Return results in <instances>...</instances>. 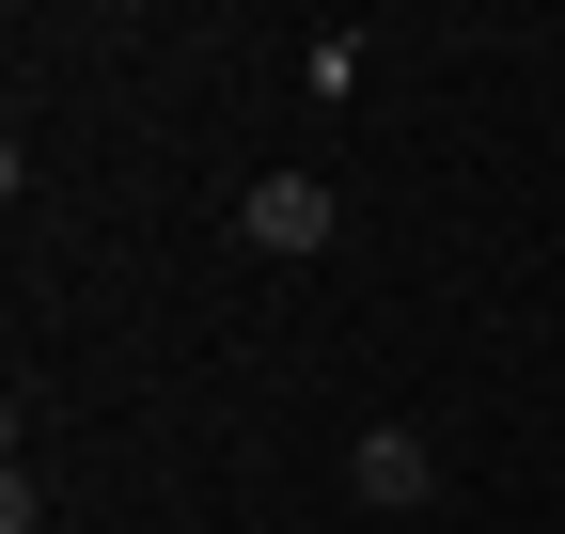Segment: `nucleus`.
Instances as JSON below:
<instances>
[{
    "instance_id": "nucleus-1",
    "label": "nucleus",
    "mask_w": 565,
    "mask_h": 534,
    "mask_svg": "<svg viewBox=\"0 0 565 534\" xmlns=\"http://www.w3.org/2000/svg\"><path fill=\"white\" fill-rule=\"evenodd\" d=\"M330 221H345V205H330V173H252V205H236L252 252H330Z\"/></svg>"
},
{
    "instance_id": "nucleus-2",
    "label": "nucleus",
    "mask_w": 565,
    "mask_h": 534,
    "mask_svg": "<svg viewBox=\"0 0 565 534\" xmlns=\"http://www.w3.org/2000/svg\"><path fill=\"white\" fill-rule=\"evenodd\" d=\"M345 488H362V503H424V488H440V456H424L408 425H362V440H345Z\"/></svg>"
}]
</instances>
